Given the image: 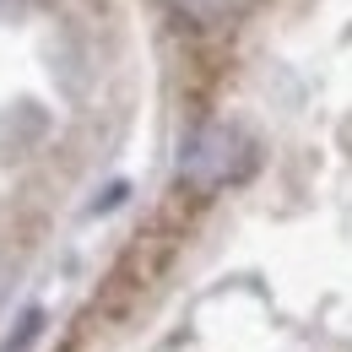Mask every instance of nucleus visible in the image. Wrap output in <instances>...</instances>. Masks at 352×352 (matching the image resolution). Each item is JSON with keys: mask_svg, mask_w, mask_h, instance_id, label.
<instances>
[{"mask_svg": "<svg viewBox=\"0 0 352 352\" xmlns=\"http://www.w3.org/2000/svg\"><path fill=\"white\" fill-rule=\"evenodd\" d=\"M179 22H195V28H222V22H239L255 0H163Z\"/></svg>", "mask_w": 352, "mask_h": 352, "instance_id": "f03ea898", "label": "nucleus"}, {"mask_svg": "<svg viewBox=\"0 0 352 352\" xmlns=\"http://www.w3.org/2000/svg\"><path fill=\"white\" fill-rule=\"evenodd\" d=\"M244 168H250V146H244V135L228 131V125H201L184 141V152H179V179L190 190H201V195L233 184Z\"/></svg>", "mask_w": 352, "mask_h": 352, "instance_id": "f257e3e1", "label": "nucleus"}]
</instances>
